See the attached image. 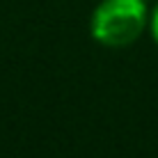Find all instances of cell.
<instances>
[{"mask_svg":"<svg viewBox=\"0 0 158 158\" xmlns=\"http://www.w3.org/2000/svg\"><path fill=\"white\" fill-rule=\"evenodd\" d=\"M149 25L144 0H101L89 21L92 37L108 48L131 46Z\"/></svg>","mask_w":158,"mask_h":158,"instance_id":"cell-1","label":"cell"},{"mask_svg":"<svg viewBox=\"0 0 158 158\" xmlns=\"http://www.w3.org/2000/svg\"><path fill=\"white\" fill-rule=\"evenodd\" d=\"M149 28H151V37H154V41L158 44V5L154 7V12L149 16Z\"/></svg>","mask_w":158,"mask_h":158,"instance_id":"cell-2","label":"cell"}]
</instances>
